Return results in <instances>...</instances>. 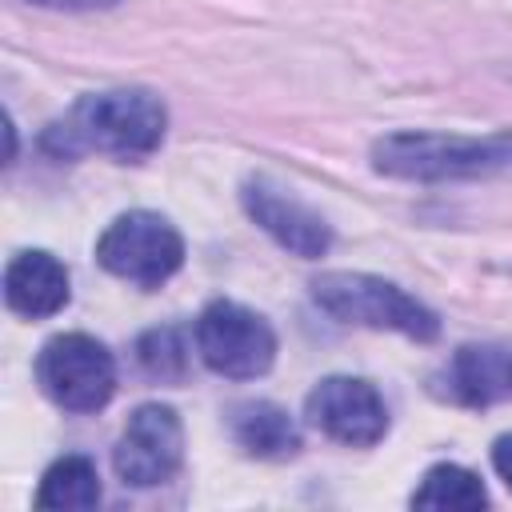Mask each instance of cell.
<instances>
[{"mask_svg":"<svg viewBox=\"0 0 512 512\" xmlns=\"http://www.w3.org/2000/svg\"><path fill=\"white\" fill-rule=\"evenodd\" d=\"M168 108L148 88H108L84 92L60 120H52L40 136V148L56 160L80 156H112V160H144L164 144Z\"/></svg>","mask_w":512,"mask_h":512,"instance_id":"obj_1","label":"cell"},{"mask_svg":"<svg viewBox=\"0 0 512 512\" xmlns=\"http://www.w3.org/2000/svg\"><path fill=\"white\" fill-rule=\"evenodd\" d=\"M372 168L392 180H496L512 176V128L492 136L444 132H388L372 144Z\"/></svg>","mask_w":512,"mask_h":512,"instance_id":"obj_2","label":"cell"},{"mask_svg":"<svg viewBox=\"0 0 512 512\" xmlns=\"http://www.w3.org/2000/svg\"><path fill=\"white\" fill-rule=\"evenodd\" d=\"M36 8H56V12H96V8H116L120 0H28Z\"/></svg>","mask_w":512,"mask_h":512,"instance_id":"obj_17","label":"cell"},{"mask_svg":"<svg viewBox=\"0 0 512 512\" xmlns=\"http://www.w3.org/2000/svg\"><path fill=\"white\" fill-rule=\"evenodd\" d=\"M136 360L152 380H180L188 368V352L176 328H152L136 344Z\"/></svg>","mask_w":512,"mask_h":512,"instance_id":"obj_15","label":"cell"},{"mask_svg":"<svg viewBox=\"0 0 512 512\" xmlns=\"http://www.w3.org/2000/svg\"><path fill=\"white\" fill-rule=\"evenodd\" d=\"M492 468H496V476H500V480L508 484V492H512V432L492 444Z\"/></svg>","mask_w":512,"mask_h":512,"instance_id":"obj_16","label":"cell"},{"mask_svg":"<svg viewBox=\"0 0 512 512\" xmlns=\"http://www.w3.org/2000/svg\"><path fill=\"white\" fill-rule=\"evenodd\" d=\"M240 204H244L248 220L260 232H268L284 252H292L300 260H320L332 248L328 220L316 208H308L304 200H296L292 192H284L272 180H264V176H256V180H248L240 188Z\"/></svg>","mask_w":512,"mask_h":512,"instance_id":"obj_9","label":"cell"},{"mask_svg":"<svg viewBox=\"0 0 512 512\" xmlns=\"http://www.w3.org/2000/svg\"><path fill=\"white\" fill-rule=\"evenodd\" d=\"M488 504V492L476 472L460 464H432L412 492V508H448V512H476Z\"/></svg>","mask_w":512,"mask_h":512,"instance_id":"obj_13","label":"cell"},{"mask_svg":"<svg viewBox=\"0 0 512 512\" xmlns=\"http://www.w3.org/2000/svg\"><path fill=\"white\" fill-rule=\"evenodd\" d=\"M40 508H96L100 504V476L88 456H60L40 488H36Z\"/></svg>","mask_w":512,"mask_h":512,"instance_id":"obj_14","label":"cell"},{"mask_svg":"<svg viewBox=\"0 0 512 512\" xmlns=\"http://www.w3.org/2000/svg\"><path fill=\"white\" fill-rule=\"evenodd\" d=\"M184 460V428L168 404H140L112 452L116 476L128 488H156L176 476Z\"/></svg>","mask_w":512,"mask_h":512,"instance_id":"obj_7","label":"cell"},{"mask_svg":"<svg viewBox=\"0 0 512 512\" xmlns=\"http://www.w3.org/2000/svg\"><path fill=\"white\" fill-rule=\"evenodd\" d=\"M312 300L340 324H360L376 332H400L408 340L432 344L440 336V316L404 292L400 284L368 272H320L312 280Z\"/></svg>","mask_w":512,"mask_h":512,"instance_id":"obj_3","label":"cell"},{"mask_svg":"<svg viewBox=\"0 0 512 512\" xmlns=\"http://www.w3.org/2000/svg\"><path fill=\"white\" fill-rule=\"evenodd\" d=\"M68 268L44 252V248H28V252H16L4 268V304L16 312V316H28V320H44V316H56L64 304H68Z\"/></svg>","mask_w":512,"mask_h":512,"instance_id":"obj_11","label":"cell"},{"mask_svg":"<svg viewBox=\"0 0 512 512\" xmlns=\"http://www.w3.org/2000/svg\"><path fill=\"white\" fill-rule=\"evenodd\" d=\"M96 260L104 272H112L136 288H160L164 280H172L180 272L184 240L168 216L136 208V212H120L100 232Z\"/></svg>","mask_w":512,"mask_h":512,"instance_id":"obj_4","label":"cell"},{"mask_svg":"<svg viewBox=\"0 0 512 512\" xmlns=\"http://www.w3.org/2000/svg\"><path fill=\"white\" fill-rule=\"evenodd\" d=\"M440 396L464 408H492L512 400V352L496 344H464L440 372Z\"/></svg>","mask_w":512,"mask_h":512,"instance_id":"obj_10","label":"cell"},{"mask_svg":"<svg viewBox=\"0 0 512 512\" xmlns=\"http://www.w3.org/2000/svg\"><path fill=\"white\" fill-rule=\"evenodd\" d=\"M196 352L216 376L256 380L276 360V332L260 312L236 300H212L196 320Z\"/></svg>","mask_w":512,"mask_h":512,"instance_id":"obj_6","label":"cell"},{"mask_svg":"<svg viewBox=\"0 0 512 512\" xmlns=\"http://www.w3.org/2000/svg\"><path fill=\"white\" fill-rule=\"evenodd\" d=\"M228 428H232V440L248 456L288 460V456L300 452V428H296V420L280 404H268V400L236 404L232 416H228Z\"/></svg>","mask_w":512,"mask_h":512,"instance_id":"obj_12","label":"cell"},{"mask_svg":"<svg viewBox=\"0 0 512 512\" xmlns=\"http://www.w3.org/2000/svg\"><path fill=\"white\" fill-rule=\"evenodd\" d=\"M44 396L64 412H100L116 392V360L88 332H60L36 356Z\"/></svg>","mask_w":512,"mask_h":512,"instance_id":"obj_5","label":"cell"},{"mask_svg":"<svg viewBox=\"0 0 512 512\" xmlns=\"http://www.w3.org/2000/svg\"><path fill=\"white\" fill-rule=\"evenodd\" d=\"M304 416L328 440L348 444V448H372L388 432V404L360 376H324L308 392Z\"/></svg>","mask_w":512,"mask_h":512,"instance_id":"obj_8","label":"cell"}]
</instances>
